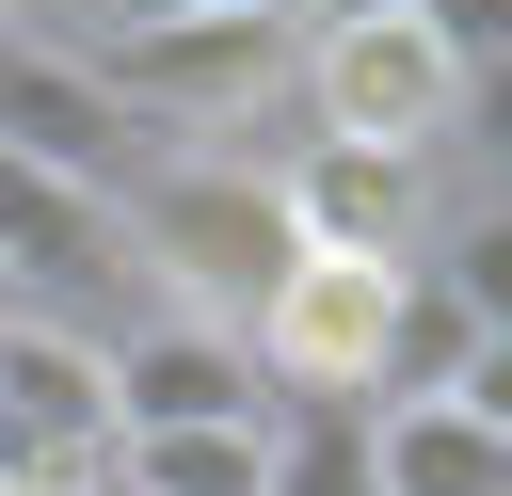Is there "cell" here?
<instances>
[{
    "mask_svg": "<svg viewBox=\"0 0 512 496\" xmlns=\"http://www.w3.org/2000/svg\"><path fill=\"white\" fill-rule=\"evenodd\" d=\"M448 112H464V64L416 16H304V48H288V128L304 144H384V160L448 176Z\"/></svg>",
    "mask_w": 512,
    "mask_h": 496,
    "instance_id": "cell-3",
    "label": "cell"
},
{
    "mask_svg": "<svg viewBox=\"0 0 512 496\" xmlns=\"http://www.w3.org/2000/svg\"><path fill=\"white\" fill-rule=\"evenodd\" d=\"M448 400H464V416H480V432H512V320H496V336H480V352H464V384H448Z\"/></svg>",
    "mask_w": 512,
    "mask_h": 496,
    "instance_id": "cell-15",
    "label": "cell"
},
{
    "mask_svg": "<svg viewBox=\"0 0 512 496\" xmlns=\"http://www.w3.org/2000/svg\"><path fill=\"white\" fill-rule=\"evenodd\" d=\"M0 496H48V480H0Z\"/></svg>",
    "mask_w": 512,
    "mask_h": 496,
    "instance_id": "cell-19",
    "label": "cell"
},
{
    "mask_svg": "<svg viewBox=\"0 0 512 496\" xmlns=\"http://www.w3.org/2000/svg\"><path fill=\"white\" fill-rule=\"evenodd\" d=\"M112 240H128V288L176 304V320H256L272 272L304 256L288 240V192H272V144H160L128 192H112Z\"/></svg>",
    "mask_w": 512,
    "mask_h": 496,
    "instance_id": "cell-1",
    "label": "cell"
},
{
    "mask_svg": "<svg viewBox=\"0 0 512 496\" xmlns=\"http://www.w3.org/2000/svg\"><path fill=\"white\" fill-rule=\"evenodd\" d=\"M416 32H432L464 80H480V64H512V0H416Z\"/></svg>",
    "mask_w": 512,
    "mask_h": 496,
    "instance_id": "cell-14",
    "label": "cell"
},
{
    "mask_svg": "<svg viewBox=\"0 0 512 496\" xmlns=\"http://www.w3.org/2000/svg\"><path fill=\"white\" fill-rule=\"evenodd\" d=\"M0 32H64V0H0Z\"/></svg>",
    "mask_w": 512,
    "mask_h": 496,
    "instance_id": "cell-17",
    "label": "cell"
},
{
    "mask_svg": "<svg viewBox=\"0 0 512 496\" xmlns=\"http://www.w3.org/2000/svg\"><path fill=\"white\" fill-rule=\"evenodd\" d=\"M400 272H416V256H288V272H272V304L240 320V352H256V384H272V416H304V400L368 416Z\"/></svg>",
    "mask_w": 512,
    "mask_h": 496,
    "instance_id": "cell-4",
    "label": "cell"
},
{
    "mask_svg": "<svg viewBox=\"0 0 512 496\" xmlns=\"http://www.w3.org/2000/svg\"><path fill=\"white\" fill-rule=\"evenodd\" d=\"M304 16H416V0H304Z\"/></svg>",
    "mask_w": 512,
    "mask_h": 496,
    "instance_id": "cell-18",
    "label": "cell"
},
{
    "mask_svg": "<svg viewBox=\"0 0 512 496\" xmlns=\"http://www.w3.org/2000/svg\"><path fill=\"white\" fill-rule=\"evenodd\" d=\"M304 16L240 0V16H80V64L160 128V144H256V112L288 96Z\"/></svg>",
    "mask_w": 512,
    "mask_h": 496,
    "instance_id": "cell-2",
    "label": "cell"
},
{
    "mask_svg": "<svg viewBox=\"0 0 512 496\" xmlns=\"http://www.w3.org/2000/svg\"><path fill=\"white\" fill-rule=\"evenodd\" d=\"M256 496H384V480H368V416H336V400L272 416V480H256Z\"/></svg>",
    "mask_w": 512,
    "mask_h": 496,
    "instance_id": "cell-12",
    "label": "cell"
},
{
    "mask_svg": "<svg viewBox=\"0 0 512 496\" xmlns=\"http://www.w3.org/2000/svg\"><path fill=\"white\" fill-rule=\"evenodd\" d=\"M96 352H112V432H240V416H272V384H256V352H240L224 320L144 304V320H112Z\"/></svg>",
    "mask_w": 512,
    "mask_h": 496,
    "instance_id": "cell-7",
    "label": "cell"
},
{
    "mask_svg": "<svg viewBox=\"0 0 512 496\" xmlns=\"http://www.w3.org/2000/svg\"><path fill=\"white\" fill-rule=\"evenodd\" d=\"M448 192H512V64L464 80V112H448Z\"/></svg>",
    "mask_w": 512,
    "mask_h": 496,
    "instance_id": "cell-13",
    "label": "cell"
},
{
    "mask_svg": "<svg viewBox=\"0 0 512 496\" xmlns=\"http://www.w3.org/2000/svg\"><path fill=\"white\" fill-rule=\"evenodd\" d=\"M0 480H48V496H96L112 480V352L96 320H0Z\"/></svg>",
    "mask_w": 512,
    "mask_h": 496,
    "instance_id": "cell-5",
    "label": "cell"
},
{
    "mask_svg": "<svg viewBox=\"0 0 512 496\" xmlns=\"http://www.w3.org/2000/svg\"><path fill=\"white\" fill-rule=\"evenodd\" d=\"M416 272L496 336V320H512V192H448V208H432V240H416Z\"/></svg>",
    "mask_w": 512,
    "mask_h": 496,
    "instance_id": "cell-10",
    "label": "cell"
},
{
    "mask_svg": "<svg viewBox=\"0 0 512 496\" xmlns=\"http://www.w3.org/2000/svg\"><path fill=\"white\" fill-rule=\"evenodd\" d=\"M112 480L128 496H256L272 480V416H240V432H112Z\"/></svg>",
    "mask_w": 512,
    "mask_h": 496,
    "instance_id": "cell-9",
    "label": "cell"
},
{
    "mask_svg": "<svg viewBox=\"0 0 512 496\" xmlns=\"http://www.w3.org/2000/svg\"><path fill=\"white\" fill-rule=\"evenodd\" d=\"M272 192H288V240L304 256H416L432 240V208H448V176L432 160H384V144H272Z\"/></svg>",
    "mask_w": 512,
    "mask_h": 496,
    "instance_id": "cell-6",
    "label": "cell"
},
{
    "mask_svg": "<svg viewBox=\"0 0 512 496\" xmlns=\"http://www.w3.org/2000/svg\"><path fill=\"white\" fill-rule=\"evenodd\" d=\"M368 480L384 496H512V432H480L464 400H368Z\"/></svg>",
    "mask_w": 512,
    "mask_h": 496,
    "instance_id": "cell-8",
    "label": "cell"
},
{
    "mask_svg": "<svg viewBox=\"0 0 512 496\" xmlns=\"http://www.w3.org/2000/svg\"><path fill=\"white\" fill-rule=\"evenodd\" d=\"M80 16H240V0H80ZM304 16V0H288Z\"/></svg>",
    "mask_w": 512,
    "mask_h": 496,
    "instance_id": "cell-16",
    "label": "cell"
},
{
    "mask_svg": "<svg viewBox=\"0 0 512 496\" xmlns=\"http://www.w3.org/2000/svg\"><path fill=\"white\" fill-rule=\"evenodd\" d=\"M464 352H480V320H464L432 272H400V304H384V384H368V400H448Z\"/></svg>",
    "mask_w": 512,
    "mask_h": 496,
    "instance_id": "cell-11",
    "label": "cell"
}]
</instances>
